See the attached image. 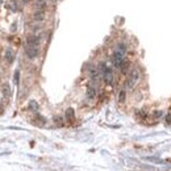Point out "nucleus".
<instances>
[{
	"label": "nucleus",
	"instance_id": "nucleus-23",
	"mask_svg": "<svg viewBox=\"0 0 171 171\" xmlns=\"http://www.w3.org/2000/svg\"><path fill=\"white\" fill-rule=\"evenodd\" d=\"M50 2H53V3H56V2H58V0H50Z\"/></svg>",
	"mask_w": 171,
	"mask_h": 171
},
{
	"label": "nucleus",
	"instance_id": "nucleus-4",
	"mask_svg": "<svg viewBox=\"0 0 171 171\" xmlns=\"http://www.w3.org/2000/svg\"><path fill=\"white\" fill-rule=\"evenodd\" d=\"M111 61H112V63H113V66H115L116 69H120V66L123 65V62L125 61L124 54H121V53L115 50L113 54H112V57H111Z\"/></svg>",
	"mask_w": 171,
	"mask_h": 171
},
{
	"label": "nucleus",
	"instance_id": "nucleus-19",
	"mask_svg": "<svg viewBox=\"0 0 171 171\" xmlns=\"http://www.w3.org/2000/svg\"><path fill=\"white\" fill-rule=\"evenodd\" d=\"M166 123H169V124H171V113L166 116Z\"/></svg>",
	"mask_w": 171,
	"mask_h": 171
},
{
	"label": "nucleus",
	"instance_id": "nucleus-11",
	"mask_svg": "<svg viewBox=\"0 0 171 171\" xmlns=\"http://www.w3.org/2000/svg\"><path fill=\"white\" fill-rule=\"evenodd\" d=\"M116 52H119V53H121V54H124L125 56V53H126V45L124 42H119L117 45H116V49H115Z\"/></svg>",
	"mask_w": 171,
	"mask_h": 171
},
{
	"label": "nucleus",
	"instance_id": "nucleus-1",
	"mask_svg": "<svg viewBox=\"0 0 171 171\" xmlns=\"http://www.w3.org/2000/svg\"><path fill=\"white\" fill-rule=\"evenodd\" d=\"M138 76H140V73L137 69H132L128 71V76H126V80H125V88L128 90H132L134 87L136 82L138 80Z\"/></svg>",
	"mask_w": 171,
	"mask_h": 171
},
{
	"label": "nucleus",
	"instance_id": "nucleus-12",
	"mask_svg": "<svg viewBox=\"0 0 171 171\" xmlns=\"http://www.w3.org/2000/svg\"><path fill=\"white\" fill-rule=\"evenodd\" d=\"M28 108H29V111H32V112H37L40 107H38V103L36 100H30L29 104H28Z\"/></svg>",
	"mask_w": 171,
	"mask_h": 171
},
{
	"label": "nucleus",
	"instance_id": "nucleus-8",
	"mask_svg": "<svg viewBox=\"0 0 171 171\" xmlns=\"http://www.w3.org/2000/svg\"><path fill=\"white\" fill-rule=\"evenodd\" d=\"M96 86L95 84H90L87 88V99H90V100H92V99H95L96 97Z\"/></svg>",
	"mask_w": 171,
	"mask_h": 171
},
{
	"label": "nucleus",
	"instance_id": "nucleus-6",
	"mask_svg": "<svg viewBox=\"0 0 171 171\" xmlns=\"http://www.w3.org/2000/svg\"><path fill=\"white\" fill-rule=\"evenodd\" d=\"M15 52L12 50V47H7L4 50V61L7 62V65H12L15 62Z\"/></svg>",
	"mask_w": 171,
	"mask_h": 171
},
{
	"label": "nucleus",
	"instance_id": "nucleus-21",
	"mask_svg": "<svg viewBox=\"0 0 171 171\" xmlns=\"http://www.w3.org/2000/svg\"><path fill=\"white\" fill-rule=\"evenodd\" d=\"M3 112H4V108H3V107H2V106H0V115H2V113H3Z\"/></svg>",
	"mask_w": 171,
	"mask_h": 171
},
{
	"label": "nucleus",
	"instance_id": "nucleus-15",
	"mask_svg": "<svg viewBox=\"0 0 171 171\" xmlns=\"http://www.w3.org/2000/svg\"><path fill=\"white\" fill-rule=\"evenodd\" d=\"M126 99V91L125 90H121L119 93V103H124Z\"/></svg>",
	"mask_w": 171,
	"mask_h": 171
},
{
	"label": "nucleus",
	"instance_id": "nucleus-13",
	"mask_svg": "<svg viewBox=\"0 0 171 171\" xmlns=\"http://www.w3.org/2000/svg\"><path fill=\"white\" fill-rule=\"evenodd\" d=\"M3 95L5 99H8L11 96V88H9V84L8 83H4L3 84Z\"/></svg>",
	"mask_w": 171,
	"mask_h": 171
},
{
	"label": "nucleus",
	"instance_id": "nucleus-2",
	"mask_svg": "<svg viewBox=\"0 0 171 171\" xmlns=\"http://www.w3.org/2000/svg\"><path fill=\"white\" fill-rule=\"evenodd\" d=\"M40 46H30V45H26L25 46V57L33 61V59H36L38 56H40V49H38Z\"/></svg>",
	"mask_w": 171,
	"mask_h": 171
},
{
	"label": "nucleus",
	"instance_id": "nucleus-9",
	"mask_svg": "<svg viewBox=\"0 0 171 171\" xmlns=\"http://www.w3.org/2000/svg\"><path fill=\"white\" fill-rule=\"evenodd\" d=\"M33 20L36 23H41V21L45 20V11H34L33 13Z\"/></svg>",
	"mask_w": 171,
	"mask_h": 171
},
{
	"label": "nucleus",
	"instance_id": "nucleus-5",
	"mask_svg": "<svg viewBox=\"0 0 171 171\" xmlns=\"http://www.w3.org/2000/svg\"><path fill=\"white\" fill-rule=\"evenodd\" d=\"M26 45H30V46H40L41 43V37L36 34V33H33V34H29L28 37H26Z\"/></svg>",
	"mask_w": 171,
	"mask_h": 171
},
{
	"label": "nucleus",
	"instance_id": "nucleus-10",
	"mask_svg": "<svg viewBox=\"0 0 171 171\" xmlns=\"http://www.w3.org/2000/svg\"><path fill=\"white\" fill-rule=\"evenodd\" d=\"M75 119V112L73 108H69L67 111H66V120L69 121V123H71V121H74Z\"/></svg>",
	"mask_w": 171,
	"mask_h": 171
},
{
	"label": "nucleus",
	"instance_id": "nucleus-7",
	"mask_svg": "<svg viewBox=\"0 0 171 171\" xmlns=\"http://www.w3.org/2000/svg\"><path fill=\"white\" fill-rule=\"evenodd\" d=\"M33 7H34V11H46L47 3H46V0H36Z\"/></svg>",
	"mask_w": 171,
	"mask_h": 171
},
{
	"label": "nucleus",
	"instance_id": "nucleus-17",
	"mask_svg": "<svg viewBox=\"0 0 171 171\" xmlns=\"http://www.w3.org/2000/svg\"><path fill=\"white\" fill-rule=\"evenodd\" d=\"M13 79H15V83L17 84V83H19V79H20V71H19V70H16V71H15V74H13Z\"/></svg>",
	"mask_w": 171,
	"mask_h": 171
},
{
	"label": "nucleus",
	"instance_id": "nucleus-3",
	"mask_svg": "<svg viewBox=\"0 0 171 171\" xmlns=\"http://www.w3.org/2000/svg\"><path fill=\"white\" fill-rule=\"evenodd\" d=\"M103 76V80H104V83L106 84H112L113 83V79H115V76H113V71L111 67H106V70L103 71V73L100 74Z\"/></svg>",
	"mask_w": 171,
	"mask_h": 171
},
{
	"label": "nucleus",
	"instance_id": "nucleus-20",
	"mask_svg": "<svg viewBox=\"0 0 171 171\" xmlns=\"http://www.w3.org/2000/svg\"><path fill=\"white\" fill-rule=\"evenodd\" d=\"M154 116H155V117H161V116H162V113H161V112H159V111H158L157 113H154Z\"/></svg>",
	"mask_w": 171,
	"mask_h": 171
},
{
	"label": "nucleus",
	"instance_id": "nucleus-14",
	"mask_svg": "<svg viewBox=\"0 0 171 171\" xmlns=\"http://www.w3.org/2000/svg\"><path fill=\"white\" fill-rule=\"evenodd\" d=\"M120 70L123 74H128V71H129V62L128 61H124L123 65L120 66Z\"/></svg>",
	"mask_w": 171,
	"mask_h": 171
},
{
	"label": "nucleus",
	"instance_id": "nucleus-22",
	"mask_svg": "<svg viewBox=\"0 0 171 171\" xmlns=\"http://www.w3.org/2000/svg\"><path fill=\"white\" fill-rule=\"evenodd\" d=\"M23 3H24V4H26V3H28V0H23Z\"/></svg>",
	"mask_w": 171,
	"mask_h": 171
},
{
	"label": "nucleus",
	"instance_id": "nucleus-18",
	"mask_svg": "<svg viewBox=\"0 0 171 171\" xmlns=\"http://www.w3.org/2000/svg\"><path fill=\"white\" fill-rule=\"evenodd\" d=\"M146 159H147V161H151V162H157V163H161V162H162L161 159H159V158H155V157H147Z\"/></svg>",
	"mask_w": 171,
	"mask_h": 171
},
{
	"label": "nucleus",
	"instance_id": "nucleus-16",
	"mask_svg": "<svg viewBox=\"0 0 171 171\" xmlns=\"http://www.w3.org/2000/svg\"><path fill=\"white\" fill-rule=\"evenodd\" d=\"M54 123H56L58 126H62L63 125V119L61 116H54Z\"/></svg>",
	"mask_w": 171,
	"mask_h": 171
}]
</instances>
